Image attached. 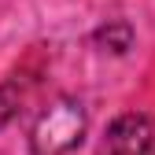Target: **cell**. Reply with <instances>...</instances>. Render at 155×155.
Here are the masks:
<instances>
[{"mask_svg": "<svg viewBox=\"0 0 155 155\" xmlns=\"http://www.w3.org/2000/svg\"><path fill=\"white\" fill-rule=\"evenodd\" d=\"M85 133V111L74 100H55L33 126V151L37 155H59L74 148Z\"/></svg>", "mask_w": 155, "mask_h": 155, "instance_id": "cell-1", "label": "cell"}, {"mask_svg": "<svg viewBox=\"0 0 155 155\" xmlns=\"http://www.w3.org/2000/svg\"><path fill=\"white\" fill-rule=\"evenodd\" d=\"M100 155H155V122L137 111L118 114L100 140Z\"/></svg>", "mask_w": 155, "mask_h": 155, "instance_id": "cell-2", "label": "cell"}, {"mask_svg": "<svg viewBox=\"0 0 155 155\" xmlns=\"http://www.w3.org/2000/svg\"><path fill=\"white\" fill-rule=\"evenodd\" d=\"M104 45H111V52H126L129 48V37H133V30L126 26V22H118V26H111V30H100L96 33Z\"/></svg>", "mask_w": 155, "mask_h": 155, "instance_id": "cell-3", "label": "cell"}, {"mask_svg": "<svg viewBox=\"0 0 155 155\" xmlns=\"http://www.w3.org/2000/svg\"><path fill=\"white\" fill-rule=\"evenodd\" d=\"M11 118V100H4V92H0V126Z\"/></svg>", "mask_w": 155, "mask_h": 155, "instance_id": "cell-4", "label": "cell"}]
</instances>
